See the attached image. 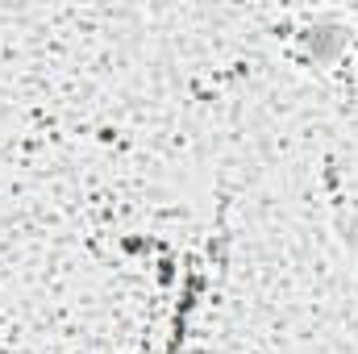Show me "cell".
Wrapping results in <instances>:
<instances>
[{
	"instance_id": "1",
	"label": "cell",
	"mask_w": 358,
	"mask_h": 354,
	"mask_svg": "<svg viewBox=\"0 0 358 354\" xmlns=\"http://www.w3.org/2000/svg\"><path fill=\"white\" fill-rule=\"evenodd\" d=\"M342 242H346L350 250H358V217H346V221H342Z\"/></svg>"
}]
</instances>
